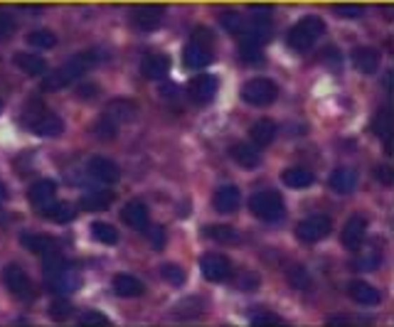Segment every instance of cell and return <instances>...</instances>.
I'll return each mask as SVG.
<instances>
[{"instance_id":"obj_41","label":"cell","mask_w":394,"mask_h":327,"mask_svg":"<svg viewBox=\"0 0 394 327\" xmlns=\"http://www.w3.org/2000/svg\"><path fill=\"white\" fill-rule=\"evenodd\" d=\"M335 13L340 18H360L362 15V6H358V3H340V6H335Z\"/></svg>"},{"instance_id":"obj_38","label":"cell","mask_w":394,"mask_h":327,"mask_svg":"<svg viewBox=\"0 0 394 327\" xmlns=\"http://www.w3.org/2000/svg\"><path fill=\"white\" fill-rule=\"evenodd\" d=\"M161 276L172 286H180V283H185V268L177 263H165V266H161Z\"/></svg>"},{"instance_id":"obj_2","label":"cell","mask_w":394,"mask_h":327,"mask_svg":"<svg viewBox=\"0 0 394 327\" xmlns=\"http://www.w3.org/2000/svg\"><path fill=\"white\" fill-rule=\"evenodd\" d=\"M215 55V35L210 27H197L192 30V37L187 42L185 52H182V60L190 69H203L212 62Z\"/></svg>"},{"instance_id":"obj_11","label":"cell","mask_w":394,"mask_h":327,"mask_svg":"<svg viewBox=\"0 0 394 327\" xmlns=\"http://www.w3.org/2000/svg\"><path fill=\"white\" fill-rule=\"evenodd\" d=\"M217 76L212 74H197L190 79V84H187V94H190V99L195 101V104H210V101L215 99V94H217Z\"/></svg>"},{"instance_id":"obj_13","label":"cell","mask_w":394,"mask_h":327,"mask_svg":"<svg viewBox=\"0 0 394 327\" xmlns=\"http://www.w3.org/2000/svg\"><path fill=\"white\" fill-rule=\"evenodd\" d=\"M121 219H123V222H126L131 229H136V232H146L148 224H151V211H148L146 202L131 200V202H126V204H123Z\"/></svg>"},{"instance_id":"obj_28","label":"cell","mask_w":394,"mask_h":327,"mask_svg":"<svg viewBox=\"0 0 394 327\" xmlns=\"http://www.w3.org/2000/svg\"><path fill=\"white\" fill-rule=\"evenodd\" d=\"M40 209H42V216H47V219L55 224H67L76 216L74 207L67 204V202H50V204L40 207Z\"/></svg>"},{"instance_id":"obj_30","label":"cell","mask_w":394,"mask_h":327,"mask_svg":"<svg viewBox=\"0 0 394 327\" xmlns=\"http://www.w3.org/2000/svg\"><path fill=\"white\" fill-rule=\"evenodd\" d=\"M111 202H114L111 192H89L86 197H81L79 207L84 211H104L111 207Z\"/></svg>"},{"instance_id":"obj_15","label":"cell","mask_w":394,"mask_h":327,"mask_svg":"<svg viewBox=\"0 0 394 327\" xmlns=\"http://www.w3.org/2000/svg\"><path fill=\"white\" fill-rule=\"evenodd\" d=\"M239 202H242V192H239V187H234V185L217 187V192H215V197H212V204L219 214H232V211L239 207Z\"/></svg>"},{"instance_id":"obj_49","label":"cell","mask_w":394,"mask_h":327,"mask_svg":"<svg viewBox=\"0 0 394 327\" xmlns=\"http://www.w3.org/2000/svg\"><path fill=\"white\" fill-rule=\"evenodd\" d=\"M3 219H6V214H3V211H0V222H3Z\"/></svg>"},{"instance_id":"obj_10","label":"cell","mask_w":394,"mask_h":327,"mask_svg":"<svg viewBox=\"0 0 394 327\" xmlns=\"http://www.w3.org/2000/svg\"><path fill=\"white\" fill-rule=\"evenodd\" d=\"M163 18H165V8L163 6H153V3H146V6H136L131 11V22L143 32H153L161 27Z\"/></svg>"},{"instance_id":"obj_31","label":"cell","mask_w":394,"mask_h":327,"mask_svg":"<svg viewBox=\"0 0 394 327\" xmlns=\"http://www.w3.org/2000/svg\"><path fill=\"white\" fill-rule=\"evenodd\" d=\"M91 237H94L99 244H104V246H114V244L118 242L116 227H111L109 222H94L91 224Z\"/></svg>"},{"instance_id":"obj_37","label":"cell","mask_w":394,"mask_h":327,"mask_svg":"<svg viewBox=\"0 0 394 327\" xmlns=\"http://www.w3.org/2000/svg\"><path fill=\"white\" fill-rule=\"evenodd\" d=\"M372 126H374V133H377L379 138H384V141H387L389 133H392V113H389V109H382V111H377V116L372 118Z\"/></svg>"},{"instance_id":"obj_46","label":"cell","mask_w":394,"mask_h":327,"mask_svg":"<svg viewBox=\"0 0 394 327\" xmlns=\"http://www.w3.org/2000/svg\"><path fill=\"white\" fill-rule=\"evenodd\" d=\"M94 91H96V86L94 84H86V86H79V99H91L94 96Z\"/></svg>"},{"instance_id":"obj_9","label":"cell","mask_w":394,"mask_h":327,"mask_svg":"<svg viewBox=\"0 0 394 327\" xmlns=\"http://www.w3.org/2000/svg\"><path fill=\"white\" fill-rule=\"evenodd\" d=\"M200 271H203V276L208 278V281L224 283L232 278L234 268H232V261H229L224 253H208V256L200 258Z\"/></svg>"},{"instance_id":"obj_21","label":"cell","mask_w":394,"mask_h":327,"mask_svg":"<svg viewBox=\"0 0 394 327\" xmlns=\"http://www.w3.org/2000/svg\"><path fill=\"white\" fill-rule=\"evenodd\" d=\"M348 291H350V298H353L358 305H377V302L382 300L379 291L367 281H353L348 286Z\"/></svg>"},{"instance_id":"obj_6","label":"cell","mask_w":394,"mask_h":327,"mask_svg":"<svg viewBox=\"0 0 394 327\" xmlns=\"http://www.w3.org/2000/svg\"><path fill=\"white\" fill-rule=\"evenodd\" d=\"M330 232H333V222L325 214H311L306 216L304 222L296 224V237L306 244L323 242V239L330 237Z\"/></svg>"},{"instance_id":"obj_36","label":"cell","mask_w":394,"mask_h":327,"mask_svg":"<svg viewBox=\"0 0 394 327\" xmlns=\"http://www.w3.org/2000/svg\"><path fill=\"white\" fill-rule=\"evenodd\" d=\"M208 232V237L210 239H215V242H219V244H234L239 239V232L234 227H208L205 229Z\"/></svg>"},{"instance_id":"obj_39","label":"cell","mask_w":394,"mask_h":327,"mask_svg":"<svg viewBox=\"0 0 394 327\" xmlns=\"http://www.w3.org/2000/svg\"><path fill=\"white\" fill-rule=\"evenodd\" d=\"M15 27H18L15 18H13L11 13L0 11V37H11L13 32H15Z\"/></svg>"},{"instance_id":"obj_5","label":"cell","mask_w":394,"mask_h":327,"mask_svg":"<svg viewBox=\"0 0 394 327\" xmlns=\"http://www.w3.org/2000/svg\"><path fill=\"white\" fill-rule=\"evenodd\" d=\"M278 96V86L273 84L266 76H254L244 84L242 89V99L247 101L249 106H257V109H264V106L273 104Z\"/></svg>"},{"instance_id":"obj_24","label":"cell","mask_w":394,"mask_h":327,"mask_svg":"<svg viewBox=\"0 0 394 327\" xmlns=\"http://www.w3.org/2000/svg\"><path fill=\"white\" fill-rule=\"evenodd\" d=\"M55 195H57V185L52 180H37L27 190V197H30V202L35 207H45L50 202H55Z\"/></svg>"},{"instance_id":"obj_34","label":"cell","mask_w":394,"mask_h":327,"mask_svg":"<svg viewBox=\"0 0 394 327\" xmlns=\"http://www.w3.org/2000/svg\"><path fill=\"white\" fill-rule=\"evenodd\" d=\"M286 276H288V283H291L296 291H308L311 288V276L304 266H291L286 271Z\"/></svg>"},{"instance_id":"obj_25","label":"cell","mask_w":394,"mask_h":327,"mask_svg":"<svg viewBox=\"0 0 394 327\" xmlns=\"http://www.w3.org/2000/svg\"><path fill=\"white\" fill-rule=\"evenodd\" d=\"M20 244L27 249V251L37 253V256H45V253L57 251V242L47 234H22Z\"/></svg>"},{"instance_id":"obj_40","label":"cell","mask_w":394,"mask_h":327,"mask_svg":"<svg viewBox=\"0 0 394 327\" xmlns=\"http://www.w3.org/2000/svg\"><path fill=\"white\" fill-rule=\"evenodd\" d=\"M79 325H109V317L99 310H86L79 317Z\"/></svg>"},{"instance_id":"obj_32","label":"cell","mask_w":394,"mask_h":327,"mask_svg":"<svg viewBox=\"0 0 394 327\" xmlns=\"http://www.w3.org/2000/svg\"><path fill=\"white\" fill-rule=\"evenodd\" d=\"M116 126L118 123L114 121L111 116H102L94 121L91 133H94V138H99V141H114V136H116Z\"/></svg>"},{"instance_id":"obj_44","label":"cell","mask_w":394,"mask_h":327,"mask_svg":"<svg viewBox=\"0 0 394 327\" xmlns=\"http://www.w3.org/2000/svg\"><path fill=\"white\" fill-rule=\"evenodd\" d=\"M242 22H244V18L239 15V13H227V15L222 18V25L227 27L232 35H237L239 32V27H242Z\"/></svg>"},{"instance_id":"obj_8","label":"cell","mask_w":394,"mask_h":327,"mask_svg":"<svg viewBox=\"0 0 394 327\" xmlns=\"http://www.w3.org/2000/svg\"><path fill=\"white\" fill-rule=\"evenodd\" d=\"M45 278H47V286H50V291L60 293V295H69V293H74L76 288L81 286L79 271H76L72 263H64V266L57 268V271L45 273Z\"/></svg>"},{"instance_id":"obj_47","label":"cell","mask_w":394,"mask_h":327,"mask_svg":"<svg viewBox=\"0 0 394 327\" xmlns=\"http://www.w3.org/2000/svg\"><path fill=\"white\" fill-rule=\"evenodd\" d=\"M384 89L392 91V71H387V76H384Z\"/></svg>"},{"instance_id":"obj_22","label":"cell","mask_w":394,"mask_h":327,"mask_svg":"<svg viewBox=\"0 0 394 327\" xmlns=\"http://www.w3.org/2000/svg\"><path fill=\"white\" fill-rule=\"evenodd\" d=\"M229 158H232L239 167H257L259 160H261V153H259L257 146H249V143H234V146L229 148Z\"/></svg>"},{"instance_id":"obj_33","label":"cell","mask_w":394,"mask_h":327,"mask_svg":"<svg viewBox=\"0 0 394 327\" xmlns=\"http://www.w3.org/2000/svg\"><path fill=\"white\" fill-rule=\"evenodd\" d=\"M27 42L37 50H52L57 45V35L52 30H32L27 35Z\"/></svg>"},{"instance_id":"obj_43","label":"cell","mask_w":394,"mask_h":327,"mask_svg":"<svg viewBox=\"0 0 394 327\" xmlns=\"http://www.w3.org/2000/svg\"><path fill=\"white\" fill-rule=\"evenodd\" d=\"M69 312H72V305L67 300H55L50 305V315L55 317V320H64Z\"/></svg>"},{"instance_id":"obj_16","label":"cell","mask_w":394,"mask_h":327,"mask_svg":"<svg viewBox=\"0 0 394 327\" xmlns=\"http://www.w3.org/2000/svg\"><path fill=\"white\" fill-rule=\"evenodd\" d=\"M168 71H170V57L163 52H153L141 62V74L146 79H165Z\"/></svg>"},{"instance_id":"obj_42","label":"cell","mask_w":394,"mask_h":327,"mask_svg":"<svg viewBox=\"0 0 394 327\" xmlns=\"http://www.w3.org/2000/svg\"><path fill=\"white\" fill-rule=\"evenodd\" d=\"M281 317L278 315H273V312H269V310H259L257 315L252 317V325H281Z\"/></svg>"},{"instance_id":"obj_4","label":"cell","mask_w":394,"mask_h":327,"mask_svg":"<svg viewBox=\"0 0 394 327\" xmlns=\"http://www.w3.org/2000/svg\"><path fill=\"white\" fill-rule=\"evenodd\" d=\"M249 209L254 216L264 219V222H278L286 214V202L278 192L273 190H264V192H254L252 200H249Z\"/></svg>"},{"instance_id":"obj_45","label":"cell","mask_w":394,"mask_h":327,"mask_svg":"<svg viewBox=\"0 0 394 327\" xmlns=\"http://www.w3.org/2000/svg\"><path fill=\"white\" fill-rule=\"evenodd\" d=\"M374 180H379L382 185H389V182H392V170H389L387 165L374 167Z\"/></svg>"},{"instance_id":"obj_7","label":"cell","mask_w":394,"mask_h":327,"mask_svg":"<svg viewBox=\"0 0 394 327\" xmlns=\"http://www.w3.org/2000/svg\"><path fill=\"white\" fill-rule=\"evenodd\" d=\"M3 283H6V288L11 291V295L20 298V300H30V298L35 295L30 276H27L25 268L18 266V263H8V266L3 268Z\"/></svg>"},{"instance_id":"obj_26","label":"cell","mask_w":394,"mask_h":327,"mask_svg":"<svg viewBox=\"0 0 394 327\" xmlns=\"http://www.w3.org/2000/svg\"><path fill=\"white\" fill-rule=\"evenodd\" d=\"M15 67L30 76H42L47 74V62L40 55H30V52H18L15 55Z\"/></svg>"},{"instance_id":"obj_3","label":"cell","mask_w":394,"mask_h":327,"mask_svg":"<svg viewBox=\"0 0 394 327\" xmlns=\"http://www.w3.org/2000/svg\"><path fill=\"white\" fill-rule=\"evenodd\" d=\"M323 35H325V22L320 20L318 15H308L288 30L286 42L293 52H308V50H313L315 42Z\"/></svg>"},{"instance_id":"obj_20","label":"cell","mask_w":394,"mask_h":327,"mask_svg":"<svg viewBox=\"0 0 394 327\" xmlns=\"http://www.w3.org/2000/svg\"><path fill=\"white\" fill-rule=\"evenodd\" d=\"M276 133H278V128L271 118H259V121L252 123V128H249V138H252V143L257 148L271 146L273 138H276Z\"/></svg>"},{"instance_id":"obj_48","label":"cell","mask_w":394,"mask_h":327,"mask_svg":"<svg viewBox=\"0 0 394 327\" xmlns=\"http://www.w3.org/2000/svg\"><path fill=\"white\" fill-rule=\"evenodd\" d=\"M6 197H8V190L3 185H0V204H3V202H6Z\"/></svg>"},{"instance_id":"obj_35","label":"cell","mask_w":394,"mask_h":327,"mask_svg":"<svg viewBox=\"0 0 394 327\" xmlns=\"http://www.w3.org/2000/svg\"><path fill=\"white\" fill-rule=\"evenodd\" d=\"M355 268H360V271H374V268L379 266V251L377 249H365V251H360V256L353 261Z\"/></svg>"},{"instance_id":"obj_1","label":"cell","mask_w":394,"mask_h":327,"mask_svg":"<svg viewBox=\"0 0 394 327\" xmlns=\"http://www.w3.org/2000/svg\"><path fill=\"white\" fill-rule=\"evenodd\" d=\"M104 60V52L102 50H86V52H79V55H74L69 62H67L64 67H60V69H55L52 74H45V79H42V89L45 91H60V89H67L69 84H74V81H79L81 76L86 74L89 69H94L99 62Z\"/></svg>"},{"instance_id":"obj_17","label":"cell","mask_w":394,"mask_h":327,"mask_svg":"<svg viewBox=\"0 0 394 327\" xmlns=\"http://www.w3.org/2000/svg\"><path fill=\"white\" fill-rule=\"evenodd\" d=\"M328 185L335 195H350L358 187V172L353 167H335L328 177Z\"/></svg>"},{"instance_id":"obj_19","label":"cell","mask_w":394,"mask_h":327,"mask_svg":"<svg viewBox=\"0 0 394 327\" xmlns=\"http://www.w3.org/2000/svg\"><path fill=\"white\" fill-rule=\"evenodd\" d=\"M365 234H367V222H365V216H360V214L350 216L343 227V244L348 249H358L360 244L365 242Z\"/></svg>"},{"instance_id":"obj_23","label":"cell","mask_w":394,"mask_h":327,"mask_svg":"<svg viewBox=\"0 0 394 327\" xmlns=\"http://www.w3.org/2000/svg\"><path fill=\"white\" fill-rule=\"evenodd\" d=\"M114 291L121 298H138L146 293V286L131 273H118V276H114Z\"/></svg>"},{"instance_id":"obj_27","label":"cell","mask_w":394,"mask_h":327,"mask_svg":"<svg viewBox=\"0 0 394 327\" xmlns=\"http://www.w3.org/2000/svg\"><path fill=\"white\" fill-rule=\"evenodd\" d=\"M136 113H138V106L133 104L131 99H114V101H109V106H107V116H111L116 123L133 121Z\"/></svg>"},{"instance_id":"obj_12","label":"cell","mask_w":394,"mask_h":327,"mask_svg":"<svg viewBox=\"0 0 394 327\" xmlns=\"http://www.w3.org/2000/svg\"><path fill=\"white\" fill-rule=\"evenodd\" d=\"M86 170H89V175L94 177V180L104 182V185H114V182H118V177H121V167H118L111 158H104V155L91 158Z\"/></svg>"},{"instance_id":"obj_29","label":"cell","mask_w":394,"mask_h":327,"mask_svg":"<svg viewBox=\"0 0 394 327\" xmlns=\"http://www.w3.org/2000/svg\"><path fill=\"white\" fill-rule=\"evenodd\" d=\"M283 185L291 187V190H304V187L313 185V172L308 167H288L283 172Z\"/></svg>"},{"instance_id":"obj_14","label":"cell","mask_w":394,"mask_h":327,"mask_svg":"<svg viewBox=\"0 0 394 327\" xmlns=\"http://www.w3.org/2000/svg\"><path fill=\"white\" fill-rule=\"evenodd\" d=\"M27 126H30V131L35 133V136H45V138H55L64 131L62 118L50 111H40L37 116L27 118Z\"/></svg>"},{"instance_id":"obj_18","label":"cell","mask_w":394,"mask_h":327,"mask_svg":"<svg viewBox=\"0 0 394 327\" xmlns=\"http://www.w3.org/2000/svg\"><path fill=\"white\" fill-rule=\"evenodd\" d=\"M379 62H382V55L374 47H355L353 50V64L362 74H374L379 69Z\"/></svg>"}]
</instances>
